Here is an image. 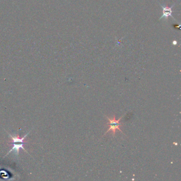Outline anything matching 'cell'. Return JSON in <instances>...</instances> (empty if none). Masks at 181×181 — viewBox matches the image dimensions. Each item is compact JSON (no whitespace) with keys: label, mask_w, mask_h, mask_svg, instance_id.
Here are the masks:
<instances>
[{"label":"cell","mask_w":181,"mask_h":181,"mask_svg":"<svg viewBox=\"0 0 181 181\" xmlns=\"http://www.w3.org/2000/svg\"><path fill=\"white\" fill-rule=\"evenodd\" d=\"M125 114L122 115V116L117 120H116L115 119V115L113 116V118L112 119L109 118V117L107 116H105L106 118L109 121V122L107 123V125L109 126V128L107 129V131L105 133H104V135H103V136H105L107 133H109V132H112L113 136L115 137L116 131L117 130L120 131L121 132H122L123 135H125V134L123 133V132L122 131V130L120 128L121 126H122V125H123L122 123H120V121H121V120L122 119V117L124 116Z\"/></svg>","instance_id":"cell-1"},{"label":"cell","mask_w":181,"mask_h":181,"mask_svg":"<svg viewBox=\"0 0 181 181\" xmlns=\"http://www.w3.org/2000/svg\"><path fill=\"white\" fill-rule=\"evenodd\" d=\"M159 4L161 6L162 9H163V15L159 18V20H161L162 19H167L169 16H171L173 20H176L175 19L174 17L173 16V15H172V13H173V10H172V9H173V7L174 6L175 4H173V5H172L171 7L163 5L161 4Z\"/></svg>","instance_id":"cell-2"},{"label":"cell","mask_w":181,"mask_h":181,"mask_svg":"<svg viewBox=\"0 0 181 181\" xmlns=\"http://www.w3.org/2000/svg\"><path fill=\"white\" fill-rule=\"evenodd\" d=\"M11 145H13V147L12 148V149L10 150L9 152H8V154L6 155V156H7L9 153H10L11 152H12V151H14L15 154H16V156H18L19 153V149H20V148H22L25 152H27L26 150L25 149V148L23 147V145H25V143H22V144H20V145H17V144H15L14 143H11Z\"/></svg>","instance_id":"cell-3"},{"label":"cell","mask_w":181,"mask_h":181,"mask_svg":"<svg viewBox=\"0 0 181 181\" xmlns=\"http://www.w3.org/2000/svg\"><path fill=\"white\" fill-rule=\"evenodd\" d=\"M29 132H29L26 135H25L23 138H20L19 135L14 137V136H12V135H11L9 133V135L11 137V140H12V141L11 142V143H16V142L25 143V142H24V140H25V139L26 138V137L27 136V135L29 133Z\"/></svg>","instance_id":"cell-4"}]
</instances>
